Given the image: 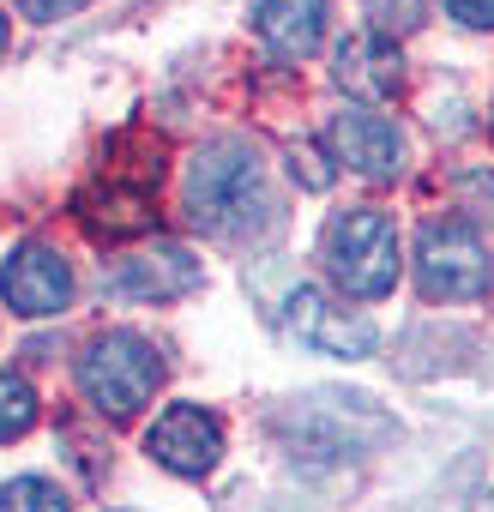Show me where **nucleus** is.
I'll list each match as a JSON object with an SVG mask.
<instances>
[{"label":"nucleus","instance_id":"obj_9","mask_svg":"<svg viewBox=\"0 0 494 512\" xmlns=\"http://www.w3.org/2000/svg\"><path fill=\"white\" fill-rule=\"evenodd\" d=\"M199 284V260L181 247H157V253H133V260L115 266V290L133 296V302H169V296H187Z\"/></svg>","mask_w":494,"mask_h":512},{"label":"nucleus","instance_id":"obj_17","mask_svg":"<svg viewBox=\"0 0 494 512\" xmlns=\"http://www.w3.org/2000/svg\"><path fill=\"white\" fill-rule=\"evenodd\" d=\"M121 512H133V506H121Z\"/></svg>","mask_w":494,"mask_h":512},{"label":"nucleus","instance_id":"obj_16","mask_svg":"<svg viewBox=\"0 0 494 512\" xmlns=\"http://www.w3.org/2000/svg\"><path fill=\"white\" fill-rule=\"evenodd\" d=\"M0 49H7V13H0Z\"/></svg>","mask_w":494,"mask_h":512},{"label":"nucleus","instance_id":"obj_13","mask_svg":"<svg viewBox=\"0 0 494 512\" xmlns=\"http://www.w3.org/2000/svg\"><path fill=\"white\" fill-rule=\"evenodd\" d=\"M0 512H73V500L49 476H19L0 488Z\"/></svg>","mask_w":494,"mask_h":512},{"label":"nucleus","instance_id":"obj_1","mask_svg":"<svg viewBox=\"0 0 494 512\" xmlns=\"http://www.w3.org/2000/svg\"><path fill=\"white\" fill-rule=\"evenodd\" d=\"M187 211L211 235H247V229H260L266 211H272L260 157L247 151V145H211V151H199L193 169H187Z\"/></svg>","mask_w":494,"mask_h":512},{"label":"nucleus","instance_id":"obj_6","mask_svg":"<svg viewBox=\"0 0 494 512\" xmlns=\"http://www.w3.org/2000/svg\"><path fill=\"white\" fill-rule=\"evenodd\" d=\"M145 452H151L163 470H175V476H205V470H217V458H223V428H217V416L199 410V404H169V410L151 422Z\"/></svg>","mask_w":494,"mask_h":512},{"label":"nucleus","instance_id":"obj_2","mask_svg":"<svg viewBox=\"0 0 494 512\" xmlns=\"http://www.w3.org/2000/svg\"><path fill=\"white\" fill-rule=\"evenodd\" d=\"M163 386V356L151 350V338L139 332H97L79 356V392L91 410L127 422L151 404V392Z\"/></svg>","mask_w":494,"mask_h":512},{"label":"nucleus","instance_id":"obj_4","mask_svg":"<svg viewBox=\"0 0 494 512\" xmlns=\"http://www.w3.org/2000/svg\"><path fill=\"white\" fill-rule=\"evenodd\" d=\"M416 278L428 302H470L494 284V266H488L482 235L464 217H440L416 241Z\"/></svg>","mask_w":494,"mask_h":512},{"label":"nucleus","instance_id":"obj_3","mask_svg":"<svg viewBox=\"0 0 494 512\" xmlns=\"http://www.w3.org/2000/svg\"><path fill=\"white\" fill-rule=\"evenodd\" d=\"M326 266L344 284V296H356V302L392 296V284H398V229H392V217L374 211V205L338 211L326 223Z\"/></svg>","mask_w":494,"mask_h":512},{"label":"nucleus","instance_id":"obj_14","mask_svg":"<svg viewBox=\"0 0 494 512\" xmlns=\"http://www.w3.org/2000/svg\"><path fill=\"white\" fill-rule=\"evenodd\" d=\"M446 13L458 25H470V31H488L494 25V0H446Z\"/></svg>","mask_w":494,"mask_h":512},{"label":"nucleus","instance_id":"obj_15","mask_svg":"<svg viewBox=\"0 0 494 512\" xmlns=\"http://www.w3.org/2000/svg\"><path fill=\"white\" fill-rule=\"evenodd\" d=\"M79 7H85V0H19V13H25V19H43V25H49V19L79 13Z\"/></svg>","mask_w":494,"mask_h":512},{"label":"nucleus","instance_id":"obj_7","mask_svg":"<svg viewBox=\"0 0 494 512\" xmlns=\"http://www.w3.org/2000/svg\"><path fill=\"white\" fill-rule=\"evenodd\" d=\"M284 320H290V332L308 344V350H320V356H368L374 350V326L362 320V314H344V308H332L314 284H302L290 302H284Z\"/></svg>","mask_w":494,"mask_h":512},{"label":"nucleus","instance_id":"obj_11","mask_svg":"<svg viewBox=\"0 0 494 512\" xmlns=\"http://www.w3.org/2000/svg\"><path fill=\"white\" fill-rule=\"evenodd\" d=\"M338 85L356 91L362 103H380L398 85V49L386 37H350L338 49Z\"/></svg>","mask_w":494,"mask_h":512},{"label":"nucleus","instance_id":"obj_5","mask_svg":"<svg viewBox=\"0 0 494 512\" xmlns=\"http://www.w3.org/2000/svg\"><path fill=\"white\" fill-rule=\"evenodd\" d=\"M0 296H7V308L25 314V320H49V314H61L73 302V266L55 247L31 241L0 266Z\"/></svg>","mask_w":494,"mask_h":512},{"label":"nucleus","instance_id":"obj_10","mask_svg":"<svg viewBox=\"0 0 494 512\" xmlns=\"http://www.w3.org/2000/svg\"><path fill=\"white\" fill-rule=\"evenodd\" d=\"M260 37L284 61L314 55L326 37V0H260Z\"/></svg>","mask_w":494,"mask_h":512},{"label":"nucleus","instance_id":"obj_8","mask_svg":"<svg viewBox=\"0 0 494 512\" xmlns=\"http://www.w3.org/2000/svg\"><path fill=\"white\" fill-rule=\"evenodd\" d=\"M332 151H338V163H350L356 175L386 181V175H398L404 139H398V127H392L386 115H374V109H344V115H332Z\"/></svg>","mask_w":494,"mask_h":512},{"label":"nucleus","instance_id":"obj_12","mask_svg":"<svg viewBox=\"0 0 494 512\" xmlns=\"http://www.w3.org/2000/svg\"><path fill=\"white\" fill-rule=\"evenodd\" d=\"M37 428V392L25 374H0V440H19Z\"/></svg>","mask_w":494,"mask_h":512}]
</instances>
